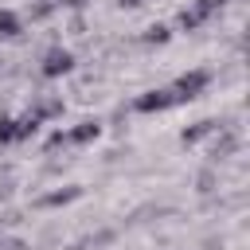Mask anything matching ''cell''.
Masks as SVG:
<instances>
[{
  "instance_id": "30bf717a",
  "label": "cell",
  "mask_w": 250,
  "mask_h": 250,
  "mask_svg": "<svg viewBox=\"0 0 250 250\" xmlns=\"http://www.w3.org/2000/svg\"><path fill=\"white\" fill-rule=\"evenodd\" d=\"M207 133H215V121H195L191 129H184V133H180V141H184V145H195V141H203Z\"/></svg>"
},
{
  "instance_id": "7c38bea8",
  "label": "cell",
  "mask_w": 250,
  "mask_h": 250,
  "mask_svg": "<svg viewBox=\"0 0 250 250\" xmlns=\"http://www.w3.org/2000/svg\"><path fill=\"white\" fill-rule=\"evenodd\" d=\"M16 141V117H0V145Z\"/></svg>"
},
{
  "instance_id": "9c48e42d",
  "label": "cell",
  "mask_w": 250,
  "mask_h": 250,
  "mask_svg": "<svg viewBox=\"0 0 250 250\" xmlns=\"http://www.w3.org/2000/svg\"><path fill=\"white\" fill-rule=\"evenodd\" d=\"M199 23H207V20H203L191 4H188V8H180V16H176V27H180V31H195Z\"/></svg>"
},
{
  "instance_id": "52a82bcc",
  "label": "cell",
  "mask_w": 250,
  "mask_h": 250,
  "mask_svg": "<svg viewBox=\"0 0 250 250\" xmlns=\"http://www.w3.org/2000/svg\"><path fill=\"white\" fill-rule=\"evenodd\" d=\"M148 47H164L168 39H172V27L168 23H152V27H145V35H141Z\"/></svg>"
},
{
  "instance_id": "5b68a950",
  "label": "cell",
  "mask_w": 250,
  "mask_h": 250,
  "mask_svg": "<svg viewBox=\"0 0 250 250\" xmlns=\"http://www.w3.org/2000/svg\"><path fill=\"white\" fill-rule=\"evenodd\" d=\"M98 133H102V125H98L94 117H86V121H78V125L66 133V141H70V145H90V141H98Z\"/></svg>"
},
{
  "instance_id": "7a4b0ae2",
  "label": "cell",
  "mask_w": 250,
  "mask_h": 250,
  "mask_svg": "<svg viewBox=\"0 0 250 250\" xmlns=\"http://www.w3.org/2000/svg\"><path fill=\"white\" fill-rule=\"evenodd\" d=\"M74 70V55L66 51V47H51L47 55H43V62H39V74L43 78H62V74H70Z\"/></svg>"
},
{
  "instance_id": "3957f363",
  "label": "cell",
  "mask_w": 250,
  "mask_h": 250,
  "mask_svg": "<svg viewBox=\"0 0 250 250\" xmlns=\"http://www.w3.org/2000/svg\"><path fill=\"white\" fill-rule=\"evenodd\" d=\"M172 105H180L176 94H172V86H168V90H145V94L133 102L137 113H164V109H172Z\"/></svg>"
},
{
  "instance_id": "8992f818",
  "label": "cell",
  "mask_w": 250,
  "mask_h": 250,
  "mask_svg": "<svg viewBox=\"0 0 250 250\" xmlns=\"http://www.w3.org/2000/svg\"><path fill=\"white\" fill-rule=\"evenodd\" d=\"M23 31V23H20V16L12 12V8H0V39H16Z\"/></svg>"
},
{
  "instance_id": "4fadbf2b",
  "label": "cell",
  "mask_w": 250,
  "mask_h": 250,
  "mask_svg": "<svg viewBox=\"0 0 250 250\" xmlns=\"http://www.w3.org/2000/svg\"><path fill=\"white\" fill-rule=\"evenodd\" d=\"M59 8H86V0H55Z\"/></svg>"
},
{
  "instance_id": "6da1fadb",
  "label": "cell",
  "mask_w": 250,
  "mask_h": 250,
  "mask_svg": "<svg viewBox=\"0 0 250 250\" xmlns=\"http://www.w3.org/2000/svg\"><path fill=\"white\" fill-rule=\"evenodd\" d=\"M207 82H211V70H184L172 82V94H176V102H191L207 90Z\"/></svg>"
},
{
  "instance_id": "8fae6325",
  "label": "cell",
  "mask_w": 250,
  "mask_h": 250,
  "mask_svg": "<svg viewBox=\"0 0 250 250\" xmlns=\"http://www.w3.org/2000/svg\"><path fill=\"white\" fill-rule=\"evenodd\" d=\"M223 4H227V0H195V4H191V8H195V12H199V16H203V20H211V16H215V12H219V8H223Z\"/></svg>"
},
{
  "instance_id": "ba28073f",
  "label": "cell",
  "mask_w": 250,
  "mask_h": 250,
  "mask_svg": "<svg viewBox=\"0 0 250 250\" xmlns=\"http://www.w3.org/2000/svg\"><path fill=\"white\" fill-rule=\"evenodd\" d=\"M39 125H43V121H39L35 113H23V117H16V141H27V137H35V133H39Z\"/></svg>"
},
{
  "instance_id": "277c9868",
  "label": "cell",
  "mask_w": 250,
  "mask_h": 250,
  "mask_svg": "<svg viewBox=\"0 0 250 250\" xmlns=\"http://www.w3.org/2000/svg\"><path fill=\"white\" fill-rule=\"evenodd\" d=\"M78 195H82V188H78V184H66V188H59V191L39 195V199H35V207H62V203H74Z\"/></svg>"
}]
</instances>
